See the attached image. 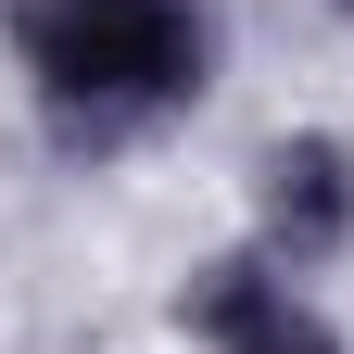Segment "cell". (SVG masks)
<instances>
[{
    "mask_svg": "<svg viewBox=\"0 0 354 354\" xmlns=\"http://www.w3.org/2000/svg\"><path fill=\"white\" fill-rule=\"evenodd\" d=\"M13 64L51 102L64 140H127L177 102H203L215 76V13L203 0H26Z\"/></svg>",
    "mask_w": 354,
    "mask_h": 354,
    "instance_id": "obj_1",
    "label": "cell"
},
{
    "mask_svg": "<svg viewBox=\"0 0 354 354\" xmlns=\"http://www.w3.org/2000/svg\"><path fill=\"white\" fill-rule=\"evenodd\" d=\"M329 13H354V0H329Z\"/></svg>",
    "mask_w": 354,
    "mask_h": 354,
    "instance_id": "obj_4",
    "label": "cell"
},
{
    "mask_svg": "<svg viewBox=\"0 0 354 354\" xmlns=\"http://www.w3.org/2000/svg\"><path fill=\"white\" fill-rule=\"evenodd\" d=\"M177 317H190V342H215V354H342V329L291 291L279 253H215V266H190Z\"/></svg>",
    "mask_w": 354,
    "mask_h": 354,
    "instance_id": "obj_3",
    "label": "cell"
},
{
    "mask_svg": "<svg viewBox=\"0 0 354 354\" xmlns=\"http://www.w3.org/2000/svg\"><path fill=\"white\" fill-rule=\"evenodd\" d=\"M253 253H279L291 279L329 266V253H354V140L342 127H304V140L266 152V177H253Z\"/></svg>",
    "mask_w": 354,
    "mask_h": 354,
    "instance_id": "obj_2",
    "label": "cell"
}]
</instances>
